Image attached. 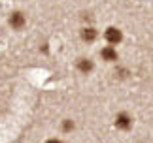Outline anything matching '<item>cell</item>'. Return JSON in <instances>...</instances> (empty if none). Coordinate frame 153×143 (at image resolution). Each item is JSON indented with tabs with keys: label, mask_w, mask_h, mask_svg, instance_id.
Segmentation results:
<instances>
[{
	"label": "cell",
	"mask_w": 153,
	"mask_h": 143,
	"mask_svg": "<svg viewBox=\"0 0 153 143\" xmlns=\"http://www.w3.org/2000/svg\"><path fill=\"white\" fill-rule=\"evenodd\" d=\"M106 40H108V43H111V45H115V43H119V41L123 40V34H121V30L119 28H115V27H110L108 30H106Z\"/></svg>",
	"instance_id": "6da1fadb"
},
{
	"label": "cell",
	"mask_w": 153,
	"mask_h": 143,
	"mask_svg": "<svg viewBox=\"0 0 153 143\" xmlns=\"http://www.w3.org/2000/svg\"><path fill=\"white\" fill-rule=\"evenodd\" d=\"M115 126L121 128V130H128L132 126V119L131 115H127V113H119V115L115 117Z\"/></svg>",
	"instance_id": "7a4b0ae2"
},
{
	"label": "cell",
	"mask_w": 153,
	"mask_h": 143,
	"mask_svg": "<svg viewBox=\"0 0 153 143\" xmlns=\"http://www.w3.org/2000/svg\"><path fill=\"white\" fill-rule=\"evenodd\" d=\"M10 25L13 28H21L23 25H25V15L21 13V11H15V13L10 15Z\"/></svg>",
	"instance_id": "3957f363"
},
{
	"label": "cell",
	"mask_w": 153,
	"mask_h": 143,
	"mask_svg": "<svg viewBox=\"0 0 153 143\" xmlns=\"http://www.w3.org/2000/svg\"><path fill=\"white\" fill-rule=\"evenodd\" d=\"M100 55H102V58H104V60H108V62H115V60H117V51H115L111 45L104 47V49L100 51Z\"/></svg>",
	"instance_id": "277c9868"
},
{
	"label": "cell",
	"mask_w": 153,
	"mask_h": 143,
	"mask_svg": "<svg viewBox=\"0 0 153 143\" xmlns=\"http://www.w3.org/2000/svg\"><path fill=\"white\" fill-rule=\"evenodd\" d=\"M78 68H79V72H83V74H89V72L93 70V62L89 60V58H79Z\"/></svg>",
	"instance_id": "5b68a950"
},
{
	"label": "cell",
	"mask_w": 153,
	"mask_h": 143,
	"mask_svg": "<svg viewBox=\"0 0 153 143\" xmlns=\"http://www.w3.org/2000/svg\"><path fill=\"white\" fill-rule=\"evenodd\" d=\"M81 38H83L85 41H93V40H95L97 38V30H95V28H83V30H81Z\"/></svg>",
	"instance_id": "8992f818"
},
{
	"label": "cell",
	"mask_w": 153,
	"mask_h": 143,
	"mask_svg": "<svg viewBox=\"0 0 153 143\" xmlns=\"http://www.w3.org/2000/svg\"><path fill=\"white\" fill-rule=\"evenodd\" d=\"M62 128L66 130V132H70V130L74 128V122H72V121H64V124H62Z\"/></svg>",
	"instance_id": "52a82bcc"
},
{
	"label": "cell",
	"mask_w": 153,
	"mask_h": 143,
	"mask_svg": "<svg viewBox=\"0 0 153 143\" xmlns=\"http://www.w3.org/2000/svg\"><path fill=\"white\" fill-rule=\"evenodd\" d=\"M48 143H62V141H61V139H49Z\"/></svg>",
	"instance_id": "ba28073f"
}]
</instances>
